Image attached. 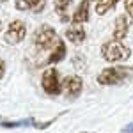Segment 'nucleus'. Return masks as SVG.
Here are the masks:
<instances>
[{"mask_svg":"<svg viewBox=\"0 0 133 133\" xmlns=\"http://www.w3.org/2000/svg\"><path fill=\"white\" fill-rule=\"evenodd\" d=\"M4 73H5V62L0 59V78L4 76Z\"/></svg>","mask_w":133,"mask_h":133,"instance_id":"f3484780","label":"nucleus"},{"mask_svg":"<svg viewBox=\"0 0 133 133\" xmlns=\"http://www.w3.org/2000/svg\"><path fill=\"white\" fill-rule=\"evenodd\" d=\"M25 36H27V27H25V23L20 21V20H14V21L9 23L4 39L9 43V44H18V43H21L25 39Z\"/></svg>","mask_w":133,"mask_h":133,"instance_id":"39448f33","label":"nucleus"},{"mask_svg":"<svg viewBox=\"0 0 133 133\" xmlns=\"http://www.w3.org/2000/svg\"><path fill=\"white\" fill-rule=\"evenodd\" d=\"M71 2H73V0H55V4H53L55 12L61 16L62 23H66V21L69 20V16H68V9H69V5H71Z\"/></svg>","mask_w":133,"mask_h":133,"instance_id":"f8f14e48","label":"nucleus"},{"mask_svg":"<svg viewBox=\"0 0 133 133\" xmlns=\"http://www.w3.org/2000/svg\"><path fill=\"white\" fill-rule=\"evenodd\" d=\"M59 41L61 39H59L55 29L50 25H41L34 34V43L39 50H53Z\"/></svg>","mask_w":133,"mask_h":133,"instance_id":"f03ea898","label":"nucleus"},{"mask_svg":"<svg viewBox=\"0 0 133 133\" xmlns=\"http://www.w3.org/2000/svg\"><path fill=\"white\" fill-rule=\"evenodd\" d=\"M123 133H133V123H130L128 126L123 128Z\"/></svg>","mask_w":133,"mask_h":133,"instance_id":"dca6fc26","label":"nucleus"},{"mask_svg":"<svg viewBox=\"0 0 133 133\" xmlns=\"http://www.w3.org/2000/svg\"><path fill=\"white\" fill-rule=\"evenodd\" d=\"M53 123V119L48 121V123H37L36 119H21V121H2L0 119V126L2 128H21V126H34V128H39V130H44L48 128L50 124Z\"/></svg>","mask_w":133,"mask_h":133,"instance_id":"0eeeda50","label":"nucleus"},{"mask_svg":"<svg viewBox=\"0 0 133 133\" xmlns=\"http://www.w3.org/2000/svg\"><path fill=\"white\" fill-rule=\"evenodd\" d=\"M61 85H62V91L66 92V96L71 98V99H75L76 96H80L83 83H82V78H80V76L71 75V76H66L64 82H62Z\"/></svg>","mask_w":133,"mask_h":133,"instance_id":"423d86ee","label":"nucleus"},{"mask_svg":"<svg viewBox=\"0 0 133 133\" xmlns=\"http://www.w3.org/2000/svg\"><path fill=\"white\" fill-rule=\"evenodd\" d=\"M130 76H133V68H128V66L107 68L99 73L98 83H101V85H117V83L126 82Z\"/></svg>","mask_w":133,"mask_h":133,"instance_id":"f257e3e1","label":"nucleus"},{"mask_svg":"<svg viewBox=\"0 0 133 133\" xmlns=\"http://www.w3.org/2000/svg\"><path fill=\"white\" fill-rule=\"evenodd\" d=\"M124 7L128 11V14L133 18V0H124Z\"/></svg>","mask_w":133,"mask_h":133,"instance_id":"2eb2a0df","label":"nucleus"},{"mask_svg":"<svg viewBox=\"0 0 133 133\" xmlns=\"http://www.w3.org/2000/svg\"><path fill=\"white\" fill-rule=\"evenodd\" d=\"M66 37H68L71 43L80 44V43L85 39V30H83V27L80 25V23H73L71 27L66 30Z\"/></svg>","mask_w":133,"mask_h":133,"instance_id":"1a4fd4ad","label":"nucleus"},{"mask_svg":"<svg viewBox=\"0 0 133 133\" xmlns=\"http://www.w3.org/2000/svg\"><path fill=\"white\" fill-rule=\"evenodd\" d=\"M101 55L108 62H121L130 57V48L124 46L121 41H107L101 46Z\"/></svg>","mask_w":133,"mask_h":133,"instance_id":"7ed1b4c3","label":"nucleus"},{"mask_svg":"<svg viewBox=\"0 0 133 133\" xmlns=\"http://www.w3.org/2000/svg\"><path fill=\"white\" fill-rule=\"evenodd\" d=\"M89 7H91V2L89 0H82L80 5L75 11V14H73V23H80L82 25L83 21L89 20Z\"/></svg>","mask_w":133,"mask_h":133,"instance_id":"9d476101","label":"nucleus"},{"mask_svg":"<svg viewBox=\"0 0 133 133\" xmlns=\"http://www.w3.org/2000/svg\"><path fill=\"white\" fill-rule=\"evenodd\" d=\"M16 9L18 11H34L39 12L44 9V0H16Z\"/></svg>","mask_w":133,"mask_h":133,"instance_id":"6e6552de","label":"nucleus"},{"mask_svg":"<svg viewBox=\"0 0 133 133\" xmlns=\"http://www.w3.org/2000/svg\"><path fill=\"white\" fill-rule=\"evenodd\" d=\"M128 34V20L124 16H119L115 20V29H114V39L115 41H123Z\"/></svg>","mask_w":133,"mask_h":133,"instance_id":"9b49d317","label":"nucleus"},{"mask_svg":"<svg viewBox=\"0 0 133 133\" xmlns=\"http://www.w3.org/2000/svg\"><path fill=\"white\" fill-rule=\"evenodd\" d=\"M41 85L46 94H51V96H57L62 92V85L61 80H59V71L55 68H50L43 73V78H41Z\"/></svg>","mask_w":133,"mask_h":133,"instance_id":"20e7f679","label":"nucleus"},{"mask_svg":"<svg viewBox=\"0 0 133 133\" xmlns=\"http://www.w3.org/2000/svg\"><path fill=\"white\" fill-rule=\"evenodd\" d=\"M82 133H89V131H82Z\"/></svg>","mask_w":133,"mask_h":133,"instance_id":"a211bd4d","label":"nucleus"},{"mask_svg":"<svg viewBox=\"0 0 133 133\" xmlns=\"http://www.w3.org/2000/svg\"><path fill=\"white\" fill-rule=\"evenodd\" d=\"M2 2H4V0H2Z\"/></svg>","mask_w":133,"mask_h":133,"instance_id":"6ab92c4d","label":"nucleus"},{"mask_svg":"<svg viewBox=\"0 0 133 133\" xmlns=\"http://www.w3.org/2000/svg\"><path fill=\"white\" fill-rule=\"evenodd\" d=\"M115 4H117L115 0H99L98 5H96V12L98 14H105V12H108V9H112Z\"/></svg>","mask_w":133,"mask_h":133,"instance_id":"4468645a","label":"nucleus"},{"mask_svg":"<svg viewBox=\"0 0 133 133\" xmlns=\"http://www.w3.org/2000/svg\"><path fill=\"white\" fill-rule=\"evenodd\" d=\"M64 57H66V44H64V41H59L57 46L51 50V55L48 57V64H57V62H61Z\"/></svg>","mask_w":133,"mask_h":133,"instance_id":"ddd939ff","label":"nucleus"}]
</instances>
